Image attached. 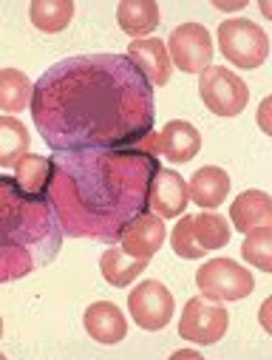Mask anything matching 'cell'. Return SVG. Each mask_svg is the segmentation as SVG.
<instances>
[{
  "label": "cell",
  "mask_w": 272,
  "mask_h": 360,
  "mask_svg": "<svg viewBox=\"0 0 272 360\" xmlns=\"http://www.w3.org/2000/svg\"><path fill=\"white\" fill-rule=\"evenodd\" d=\"M32 117L54 150L134 148L156 120L153 85L125 54L54 63L32 91Z\"/></svg>",
  "instance_id": "6da1fadb"
},
{
  "label": "cell",
  "mask_w": 272,
  "mask_h": 360,
  "mask_svg": "<svg viewBox=\"0 0 272 360\" xmlns=\"http://www.w3.org/2000/svg\"><path fill=\"white\" fill-rule=\"evenodd\" d=\"M46 199L63 236L117 244L125 224L148 213L159 156L134 148L54 150Z\"/></svg>",
  "instance_id": "7a4b0ae2"
},
{
  "label": "cell",
  "mask_w": 272,
  "mask_h": 360,
  "mask_svg": "<svg viewBox=\"0 0 272 360\" xmlns=\"http://www.w3.org/2000/svg\"><path fill=\"white\" fill-rule=\"evenodd\" d=\"M63 247V230L46 196L26 193L15 176H0V284L48 266Z\"/></svg>",
  "instance_id": "3957f363"
},
{
  "label": "cell",
  "mask_w": 272,
  "mask_h": 360,
  "mask_svg": "<svg viewBox=\"0 0 272 360\" xmlns=\"http://www.w3.org/2000/svg\"><path fill=\"white\" fill-rule=\"evenodd\" d=\"M230 241V224L224 216L213 210H202L196 216H181V221L173 227L170 244L179 258H205L210 250H221Z\"/></svg>",
  "instance_id": "277c9868"
},
{
  "label": "cell",
  "mask_w": 272,
  "mask_h": 360,
  "mask_svg": "<svg viewBox=\"0 0 272 360\" xmlns=\"http://www.w3.org/2000/svg\"><path fill=\"white\" fill-rule=\"evenodd\" d=\"M219 46L221 54L227 57V63H233L235 68H258L264 65L266 54H269V37L266 32L244 18L235 20H224L219 26Z\"/></svg>",
  "instance_id": "5b68a950"
},
{
  "label": "cell",
  "mask_w": 272,
  "mask_h": 360,
  "mask_svg": "<svg viewBox=\"0 0 272 360\" xmlns=\"http://www.w3.org/2000/svg\"><path fill=\"white\" fill-rule=\"evenodd\" d=\"M196 287L207 301H241L252 295L255 278L250 269L230 258H210L202 269H196Z\"/></svg>",
  "instance_id": "8992f818"
},
{
  "label": "cell",
  "mask_w": 272,
  "mask_h": 360,
  "mask_svg": "<svg viewBox=\"0 0 272 360\" xmlns=\"http://www.w3.org/2000/svg\"><path fill=\"white\" fill-rule=\"evenodd\" d=\"M199 97L216 117H238L250 103L247 82L235 71L219 65L199 74Z\"/></svg>",
  "instance_id": "52a82bcc"
},
{
  "label": "cell",
  "mask_w": 272,
  "mask_h": 360,
  "mask_svg": "<svg viewBox=\"0 0 272 360\" xmlns=\"http://www.w3.org/2000/svg\"><path fill=\"white\" fill-rule=\"evenodd\" d=\"M230 315L219 301L207 298H190L179 318V335L181 340H190L196 346H213L227 335Z\"/></svg>",
  "instance_id": "ba28073f"
},
{
  "label": "cell",
  "mask_w": 272,
  "mask_h": 360,
  "mask_svg": "<svg viewBox=\"0 0 272 360\" xmlns=\"http://www.w3.org/2000/svg\"><path fill=\"white\" fill-rule=\"evenodd\" d=\"M167 54L176 68L185 74H202L213 63V37L202 23H181L179 29L170 32L167 37Z\"/></svg>",
  "instance_id": "9c48e42d"
},
{
  "label": "cell",
  "mask_w": 272,
  "mask_h": 360,
  "mask_svg": "<svg viewBox=\"0 0 272 360\" xmlns=\"http://www.w3.org/2000/svg\"><path fill=\"white\" fill-rule=\"evenodd\" d=\"M128 309H131L136 326H142L148 332H159L170 323L176 304H173L170 290L162 281L148 278V281L136 284V290L128 295Z\"/></svg>",
  "instance_id": "30bf717a"
},
{
  "label": "cell",
  "mask_w": 272,
  "mask_h": 360,
  "mask_svg": "<svg viewBox=\"0 0 272 360\" xmlns=\"http://www.w3.org/2000/svg\"><path fill=\"white\" fill-rule=\"evenodd\" d=\"M190 196H188V179H181L170 167H156L150 179V196H148V210L156 213L159 219H176L185 213Z\"/></svg>",
  "instance_id": "8fae6325"
},
{
  "label": "cell",
  "mask_w": 272,
  "mask_h": 360,
  "mask_svg": "<svg viewBox=\"0 0 272 360\" xmlns=\"http://www.w3.org/2000/svg\"><path fill=\"white\" fill-rule=\"evenodd\" d=\"M167 238V227H164V219H159L156 213H142L136 216L131 224H125V230L119 233V250L134 255V258H153L162 244Z\"/></svg>",
  "instance_id": "7c38bea8"
},
{
  "label": "cell",
  "mask_w": 272,
  "mask_h": 360,
  "mask_svg": "<svg viewBox=\"0 0 272 360\" xmlns=\"http://www.w3.org/2000/svg\"><path fill=\"white\" fill-rule=\"evenodd\" d=\"M139 74L150 82V85H167L170 74H173V63L167 54V46L159 37H142V40H131L128 54H125Z\"/></svg>",
  "instance_id": "4fadbf2b"
},
{
  "label": "cell",
  "mask_w": 272,
  "mask_h": 360,
  "mask_svg": "<svg viewBox=\"0 0 272 360\" xmlns=\"http://www.w3.org/2000/svg\"><path fill=\"white\" fill-rule=\"evenodd\" d=\"M156 150L176 165H185L202 150V134L188 120H170L162 134H156Z\"/></svg>",
  "instance_id": "5bb4252c"
},
{
  "label": "cell",
  "mask_w": 272,
  "mask_h": 360,
  "mask_svg": "<svg viewBox=\"0 0 272 360\" xmlns=\"http://www.w3.org/2000/svg\"><path fill=\"white\" fill-rule=\"evenodd\" d=\"M82 323H85V332L91 338L97 343H105V346H114V343L125 340V335H128V321H125L122 309L111 301L91 304L82 315Z\"/></svg>",
  "instance_id": "9a60e30c"
},
{
  "label": "cell",
  "mask_w": 272,
  "mask_h": 360,
  "mask_svg": "<svg viewBox=\"0 0 272 360\" xmlns=\"http://www.w3.org/2000/svg\"><path fill=\"white\" fill-rule=\"evenodd\" d=\"M230 176L224 167L207 165L202 170H196L188 179V196L202 207V210H216L219 205H224L227 193H230Z\"/></svg>",
  "instance_id": "2e32d148"
},
{
  "label": "cell",
  "mask_w": 272,
  "mask_h": 360,
  "mask_svg": "<svg viewBox=\"0 0 272 360\" xmlns=\"http://www.w3.org/2000/svg\"><path fill=\"white\" fill-rule=\"evenodd\" d=\"M230 221L238 233H252L264 224H272V199L264 191H247L230 205Z\"/></svg>",
  "instance_id": "e0dca14e"
},
{
  "label": "cell",
  "mask_w": 272,
  "mask_h": 360,
  "mask_svg": "<svg viewBox=\"0 0 272 360\" xmlns=\"http://www.w3.org/2000/svg\"><path fill=\"white\" fill-rule=\"evenodd\" d=\"M159 6L153 0H122L117 6V20H119V29L125 34H131L134 40H142L148 37L156 26H159Z\"/></svg>",
  "instance_id": "ac0fdd59"
},
{
  "label": "cell",
  "mask_w": 272,
  "mask_h": 360,
  "mask_svg": "<svg viewBox=\"0 0 272 360\" xmlns=\"http://www.w3.org/2000/svg\"><path fill=\"white\" fill-rule=\"evenodd\" d=\"M145 269H148V258H134V255L122 252L119 247L105 250L103 258H100V273H103V278H105L111 287H117V290L131 287V284L136 281V276L145 273Z\"/></svg>",
  "instance_id": "d6986e66"
},
{
  "label": "cell",
  "mask_w": 272,
  "mask_h": 360,
  "mask_svg": "<svg viewBox=\"0 0 272 360\" xmlns=\"http://www.w3.org/2000/svg\"><path fill=\"white\" fill-rule=\"evenodd\" d=\"M32 79L18 68H0V111L20 114L26 105H32Z\"/></svg>",
  "instance_id": "ffe728a7"
},
{
  "label": "cell",
  "mask_w": 272,
  "mask_h": 360,
  "mask_svg": "<svg viewBox=\"0 0 272 360\" xmlns=\"http://www.w3.org/2000/svg\"><path fill=\"white\" fill-rule=\"evenodd\" d=\"M15 179L26 193L46 196L48 182H51V159L37 156V153H23L15 165Z\"/></svg>",
  "instance_id": "44dd1931"
},
{
  "label": "cell",
  "mask_w": 272,
  "mask_h": 360,
  "mask_svg": "<svg viewBox=\"0 0 272 360\" xmlns=\"http://www.w3.org/2000/svg\"><path fill=\"white\" fill-rule=\"evenodd\" d=\"M29 18H32L37 32L57 34L71 23L74 4L71 0H34V4L29 6Z\"/></svg>",
  "instance_id": "7402d4cb"
},
{
  "label": "cell",
  "mask_w": 272,
  "mask_h": 360,
  "mask_svg": "<svg viewBox=\"0 0 272 360\" xmlns=\"http://www.w3.org/2000/svg\"><path fill=\"white\" fill-rule=\"evenodd\" d=\"M32 136L15 117H0V167H15L23 153H29Z\"/></svg>",
  "instance_id": "603a6c76"
},
{
  "label": "cell",
  "mask_w": 272,
  "mask_h": 360,
  "mask_svg": "<svg viewBox=\"0 0 272 360\" xmlns=\"http://www.w3.org/2000/svg\"><path fill=\"white\" fill-rule=\"evenodd\" d=\"M241 255H244V261L258 266L261 273H272V224H264V227L247 233Z\"/></svg>",
  "instance_id": "cb8c5ba5"
},
{
  "label": "cell",
  "mask_w": 272,
  "mask_h": 360,
  "mask_svg": "<svg viewBox=\"0 0 272 360\" xmlns=\"http://www.w3.org/2000/svg\"><path fill=\"white\" fill-rule=\"evenodd\" d=\"M216 9H227V12H235V9H244V0H235V4H216Z\"/></svg>",
  "instance_id": "d4e9b609"
},
{
  "label": "cell",
  "mask_w": 272,
  "mask_h": 360,
  "mask_svg": "<svg viewBox=\"0 0 272 360\" xmlns=\"http://www.w3.org/2000/svg\"><path fill=\"white\" fill-rule=\"evenodd\" d=\"M173 357L176 360H181V357H199V352L196 349H181V352H173Z\"/></svg>",
  "instance_id": "484cf974"
},
{
  "label": "cell",
  "mask_w": 272,
  "mask_h": 360,
  "mask_svg": "<svg viewBox=\"0 0 272 360\" xmlns=\"http://www.w3.org/2000/svg\"><path fill=\"white\" fill-rule=\"evenodd\" d=\"M266 108H269V100H264V105H261V128L264 131H269V125H266Z\"/></svg>",
  "instance_id": "4316f807"
},
{
  "label": "cell",
  "mask_w": 272,
  "mask_h": 360,
  "mask_svg": "<svg viewBox=\"0 0 272 360\" xmlns=\"http://www.w3.org/2000/svg\"><path fill=\"white\" fill-rule=\"evenodd\" d=\"M0 335H4V318H0Z\"/></svg>",
  "instance_id": "83f0119b"
}]
</instances>
